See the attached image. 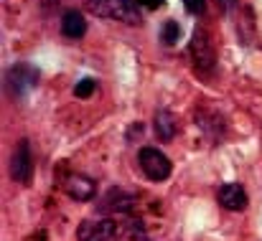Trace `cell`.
I'll return each mask as SVG.
<instances>
[{
    "label": "cell",
    "mask_w": 262,
    "mask_h": 241,
    "mask_svg": "<svg viewBox=\"0 0 262 241\" xmlns=\"http://www.w3.org/2000/svg\"><path fill=\"white\" fill-rule=\"evenodd\" d=\"M219 3H222V8H224V10H232V8L237 5V0H219Z\"/></svg>",
    "instance_id": "2e32d148"
},
{
    "label": "cell",
    "mask_w": 262,
    "mask_h": 241,
    "mask_svg": "<svg viewBox=\"0 0 262 241\" xmlns=\"http://www.w3.org/2000/svg\"><path fill=\"white\" fill-rule=\"evenodd\" d=\"M67 193H69L72 198H77V201H89V198L97 193V185H94V180H89V178L74 175V178H69V183H67Z\"/></svg>",
    "instance_id": "9c48e42d"
},
{
    "label": "cell",
    "mask_w": 262,
    "mask_h": 241,
    "mask_svg": "<svg viewBox=\"0 0 262 241\" xmlns=\"http://www.w3.org/2000/svg\"><path fill=\"white\" fill-rule=\"evenodd\" d=\"M84 10L97 15V18L120 20V23H127V26H140L143 23L140 10L130 0H87Z\"/></svg>",
    "instance_id": "6da1fadb"
},
{
    "label": "cell",
    "mask_w": 262,
    "mask_h": 241,
    "mask_svg": "<svg viewBox=\"0 0 262 241\" xmlns=\"http://www.w3.org/2000/svg\"><path fill=\"white\" fill-rule=\"evenodd\" d=\"M117 234V224L112 219H99V221H84L77 231L79 241H112Z\"/></svg>",
    "instance_id": "8992f818"
},
{
    "label": "cell",
    "mask_w": 262,
    "mask_h": 241,
    "mask_svg": "<svg viewBox=\"0 0 262 241\" xmlns=\"http://www.w3.org/2000/svg\"><path fill=\"white\" fill-rule=\"evenodd\" d=\"M138 160H140V170L153 180V183H163L171 173H173V162L168 160L158 148H143L138 153Z\"/></svg>",
    "instance_id": "7a4b0ae2"
},
{
    "label": "cell",
    "mask_w": 262,
    "mask_h": 241,
    "mask_svg": "<svg viewBox=\"0 0 262 241\" xmlns=\"http://www.w3.org/2000/svg\"><path fill=\"white\" fill-rule=\"evenodd\" d=\"M10 178L18 183H31L33 178V155H31V145L28 140H20L13 158H10Z\"/></svg>",
    "instance_id": "277c9868"
},
{
    "label": "cell",
    "mask_w": 262,
    "mask_h": 241,
    "mask_svg": "<svg viewBox=\"0 0 262 241\" xmlns=\"http://www.w3.org/2000/svg\"><path fill=\"white\" fill-rule=\"evenodd\" d=\"M191 59H193V64H196V69L201 71V74H206V71H214V49H211V43L204 38V33L196 28L193 31V38H191Z\"/></svg>",
    "instance_id": "5b68a950"
},
{
    "label": "cell",
    "mask_w": 262,
    "mask_h": 241,
    "mask_svg": "<svg viewBox=\"0 0 262 241\" xmlns=\"http://www.w3.org/2000/svg\"><path fill=\"white\" fill-rule=\"evenodd\" d=\"M178 38H181V28H178V23H176V20H168V23L161 28V41H163L166 46H173Z\"/></svg>",
    "instance_id": "7c38bea8"
},
{
    "label": "cell",
    "mask_w": 262,
    "mask_h": 241,
    "mask_svg": "<svg viewBox=\"0 0 262 241\" xmlns=\"http://www.w3.org/2000/svg\"><path fill=\"white\" fill-rule=\"evenodd\" d=\"M183 5H186V10H188V13H193V15H201V13H204V5H206V0H183Z\"/></svg>",
    "instance_id": "5bb4252c"
},
{
    "label": "cell",
    "mask_w": 262,
    "mask_h": 241,
    "mask_svg": "<svg viewBox=\"0 0 262 241\" xmlns=\"http://www.w3.org/2000/svg\"><path fill=\"white\" fill-rule=\"evenodd\" d=\"M219 203L227 208V211H242L247 206V193L239 183H229L219 190Z\"/></svg>",
    "instance_id": "52a82bcc"
},
{
    "label": "cell",
    "mask_w": 262,
    "mask_h": 241,
    "mask_svg": "<svg viewBox=\"0 0 262 241\" xmlns=\"http://www.w3.org/2000/svg\"><path fill=\"white\" fill-rule=\"evenodd\" d=\"M61 33L67 38H82L87 33V18L79 10H67L61 18Z\"/></svg>",
    "instance_id": "ba28073f"
},
{
    "label": "cell",
    "mask_w": 262,
    "mask_h": 241,
    "mask_svg": "<svg viewBox=\"0 0 262 241\" xmlns=\"http://www.w3.org/2000/svg\"><path fill=\"white\" fill-rule=\"evenodd\" d=\"M36 84H38V71H36V66H31V64H15V66H10L8 74H5V86H8V91H10L15 99L26 97Z\"/></svg>",
    "instance_id": "3957f363"
},
{
    "label": "cell",
    "mask_w": 262,
    "mask_h": 241,
    "mask_svg": "<svg viewBox=\"0 0 262 241\" xmlns=\"http://www.w3.org/2000/svg\"><path fill=\"white\" fill-rule=\"evenodd\" d=\"M130 206H133V196L130 193H125L122 188H110L107 190V196H104V208L107 211H130Z\"/></svg>",
    "instance_id": "30bf717a"
},
{
    "label": "cell",
    "mask_w": 262,
    "mask_h": 241,
    "mask_svg": "<svg viewBox=\"0 0 262 241\" xmlns=\"http://www.w3.org/2000/svg\"><path fill=\"white\" fill-rule=\"evenodd\" d=\"M92 94H94V79H82L74 86V97H79V99H87Z\"/></svg>",
    "instance_id": "4fadbf2b"
},
{
    "label": "cell",
    "mask_w": 262,
    "mask_h": 241,
    "mask_svg": "<svg viewBox=\"0 0 262 241\" xmlns=\"http://www.w3.org/2000/svg\"><path fill=\"white\" fill-rule=\"evenodd\" d=\"M140 5H145V8H161L163 5V0H138Z\"/></svg>",
    "instance_id": "9a60e30c"
},
{
    "label": "cell",
    "mask_w": 262,
    "mask_h": 241,
    "mask_svg": "<svg viewBox=\"0 0 262 241\" xmlns=\"http://www.w3.org/2000/svg\"><path fill=\"white\" fill-rule=\"evenodd\" d=\"M156 135H158L161 140H166V142L176 137V119L168 109H161V112L156 114Z\"/></svg>",
    "instance_id": "8fae6325"
}]
</instances>
